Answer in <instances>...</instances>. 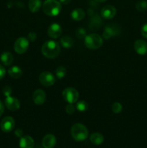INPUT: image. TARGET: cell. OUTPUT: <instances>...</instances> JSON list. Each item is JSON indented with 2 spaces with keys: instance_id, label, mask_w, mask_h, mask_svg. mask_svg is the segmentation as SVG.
<instances>
[{
  "instance_id": "cell-32",
  "label": "cell",
  "mask_w": 147,
  "mask_h": 148,
  "mask_svg": "<svg viewBox=\"0 0 147 148\" xmlns=\"http://www.w3.org/2000/svg\"><path fill=\"white\" fill-rule=\"evenodd\" d=\"M3 93H4V95L7 96H10V94L12 93V89L9 86H6L4 87V89H3Z\"/></svg>"
},
{
  "instance_id": "cell-25",
  "label": "cell",
  "mask_w": 147,
  "mask_h": 148,
  "mask_svg": "<svg viewBox=\"0 0 147 148\" xmlns=\"http://www.w3.org/2000/svg\"><path fill=\"white\" fill-rule=\"evenodd\" d=\"M101 25V18L98 15H95L90 20V27H99Z\"/></svg>"
},
{
  "instance_id": "cell-5",
  "label": "cell",
  "mask_w": 147,
  "mask_h": 148,
  "mask_svg": "<svg viewBox=\"0 0 147 148\" xmlns=\"http://www.w3.org/2000/svg\"><path fill=\"white\" fill-rule=\"evenodd\" d=\"M63 98L69 103H74L79 100V92L74 88H67L63 90L62 92Z\"/></svg>"
},
{
  "instance_id": "cell-10",
  "label": "cell",
  "mask_w": 147,
  "mask_h": 148,
  "mask_svg": "<svg viewBox=\"0 0 147 148\" xmlns=\"http://www.w3.org/2000/svg\"><path fill=\"white\" fill-rule=\"evenodd\" d=\"M6 107L11 111H15L20 108V103L17 98L12 96H7L4 101Z\"/></svg>"
},
{
  "instance_id": "cell-22",
  "label": "cell",
  "mask_w": 147,
  "mask_h": 148,
  "mask_svg": "<svg viewBox=\"0 0 147 148\" xmlns=\"http://www.w3.org/2000/svg\"><path fill=\"white\" fill-rule=\"evenodd\" d=\"M61 45L63 47L66 48H71L74 45V40L70 37V36H65L63 37H62L61 38Z\"/></svg>"
},
{
  "instance_id": "cell-17",
  "label": "cell",
  "mask_w": 147,
  "mask_h": 148,
  "mask_svg": "<svg viewBox=\"0 0 147 148\" xmlns=\"http://www.w3.org/2000/svg\"><path fill=\"white\" fill-rule=\"evenodd\" d=\"M71 17L74 21H80L85 17V12L81 8H76L71 13Z\"/></svg>"
},
{
  "instance_id": "cell-33",
  "label": "cell",
  "mask_w": 147,
  "mask_h": 148,
  "mask_svg": "<svg viewBox=\"0 0 147 148\" xmlns=\"http://www.w3.org/2000/svg\"><path fill=\"white\" fill-rule=\"evenodd\" d=\"M5 74H6L5 69L4 68V66H1V65L0 64V80L4 78V77L5 76Z\"/></svg>"
},
{
  "instance_id": "cell-4",
  "label": "cell",
  "mask_w": 147,
  "mask_h": 148,
  "mask_svg": "<svg viewBox=\"0 0 147 148\" xmlns=\"http://www.w3.org/2000/svg\"><path fill=\"white\" fill-rule=\"evenodd\" d=\"M103 40L100 36L97 33H91L84 38V44L86 47L91 50L98 49L102 46Z\"/></svg>"
},
{
  "instance_id": "cell-24",
  "label": "cell",
  "mask_w": 147,
  "mask_h": 148,
  "mask_svg": "<svg viewBox=\"0 0 147 148\" xmlns=\"http://www.w3.org/2000/svg\"><path fill=\"white\" fill-rule=\"evenodd\" d=\"M55 73H56V76L58 79H62L66 75V69L64 66H60L56 68V71H55Z\"/></svg>"
},
{
  "instance_id": "cell-31",
  "label": "cell",
  "mask_w": 147,
  "mask_h": 148,
  "mask_svg": "<svg viewBox=\"0 0 147 148\" xmlns=\"http://www.w3.org/2000/svg\"><path fill=\"white\" fill-rule=\"evenodd\" d=\"M141 35H142L143 37H144L145 38H147V23L146 24H144L142 26L141 30Z\"/></svg>"
},
{
  "instance_id": "cell-6",
  "label": "cell",
  "mask_w": 147,
  "mask_h": 148,
  "mask_svg": "<svg viewBox=\"0 0 147 148\" xmlns=\"http://www.w3.org/2000/svg\"><path fill=\"white\" fill-rule=\"evenodd\" d=\"M29 47L28 39L24 37H20L16 40L14 45V49L18 54H22L25 53Z\"/></svg>"
},
{
  "instance_id": "cell-18",
  "label": "cell",
  "mask_w": 147,
  "mask_h": 148,
  "mask_svg": "<svg viewBox=\"0 0 147 148\" xmlns=\"http://www.w3.org/2000/svg\"><path fill=\"white\" fill-rule=\"evenodd\" d=\"M0 59L3 64H4L5 66H10L13 62L14 58H13V55L10 52L5 51L1 55Z\"/></svg>"
},
{
  "instance_id": "cell-13",
  "label": "cell",
  "mask_w": 147,
  "mask_h": 148,
  "mask_svg": "<svg viewBox=\"0 0 147 148\" xmlns=\"http://www.w3.org/2000/svg\"><path fill=\"white\" fill-rule=\"evenodd\" d=\"M46 99V94L43 90H36L33 94V100L35 104L37 106L43 105Z\"/></svg>"
},
{
  "instance_id": "cell-34",
  "label": "cell",
  "mask_w": 147,
  "mask_h": 148,
  "mask_svg": "<svg viewBox=\"0 0 147 148\" xmlns=\"http://www.w3.org/2000/svg\"><path fill=\"white\" fill-rule=\"evenodd\" d=\"M14 134H15V135L17 136V137H20L21 138L22 137V131L21 130H20V129H17V130H16V131L14 132Z\"/></svg>"
},
{
  "instance_id": "cell-26",
  "label": "cell",
  "mask_w": 147,
  "mask_h": 148,
  "mask_svg": "<svg viewBox=\"0 0 147 148\" xmlns=\"http://www.w3.org/2000/svg\"><path fill=\"white\" fill-rule=\"evenodd\" d=\"M135 8L140 12L145 11L147 9V1L146 0H141L138 1L135 4Z\"/></svg>"
},
{
  "instance_id": "cell-2",
  "label": "cell",
  "mask_w": 147,
  "mask_h": 148,
  "mask_svg": "<svg viewBox=\"0 0 147 148\" xmlns=\"http://www.w3.org/2000/svg\"><path fill=\"white\" fill-rule=\"evenodd\" d=\"M61 9V4L57 0H46L43 4V12L50 17H55L59 14Z\"/></svg>"
},
{
  "instance_id": "cell-3",
  "label": "cell",
  "mask_w": 147,
  "mask_h": 148,
  "mask_svg": "<svg viewBox=\"0 0 147 148\" xmlns=\"http://www.w3.org/2000/svg\"><path fill=\"white\" fill-rule=\"evenodd\" d=\"M71 134L74 140L77 142H82L87 138L89 132L87 128L84 124L76 123L71 127Z\"/></svg>"
},
{
  "instance_id": "cell-16",
  "label": "cell",
  "mask_w": 147,
  "mask_h": 148,
  "mask_svg": "<svg viewBox=\"0 0 147 148\" xmlns=\"http://www.w3.org/2000/svg\"><path fill=\"white\" fill-rule=\"evenodd\" d=\"M34 140L30 136H23L20 138V148H34Z\"/></svg>"
},
{
  "instance_id": "cell-19",
  "label": "cell",
  "mask_w": 147,
  "mask_h": 148,
  "mask_svg": "<svg viewBox=\"0 0 147 148\" xmlns=\"http://www.w3.org/2000/svg\"><path fill=\"white\" fill-rule=\"evenodd\" d=\"M41 0H29L28 7L32 12H37L41 7Z\"/></svg>"
},
{
  "instance_id": "cell-29",
  "label": "cell",
  "mask_w": 147,
  "mask_h": 148,
  "mask_svg": "<svg viewBox=\"0 0 147 148\" xmlns=\"http://www.w3.org/2000/svg\"><path fill=\"white\" fill-rule=\"evenodd\" d=\"M74 111H75V108L72 103H69L66 106V112L68 114H69V115L73 114L74 113Z\"/></svg>"
},
{
  "instance_id": "cell-23",
  "label": "cell",
  "mask_w": 147,
  "mask_h": 148,
  "mask_svg": "<svg viewBox=\"0 0 147 148\" xmlns=\"http://www.w3.org/2000/svg\"><path fill=\"white\" fill-rule=\"evenodd\" d=\"M88 107H89V106H88L87 103L86 101H80L76 102V108L79 111H81V112H84V111H86L88 109Z\"/></svg>"
},
{
  "instance_id": "cell-14",
  "label": "cell",
  "mask_w": 147,
  "mask_h": 148,
  "mask_svg": "<svg viewBox=\"0 0 147 148\" xmlns=\"http://www.w3.org/2000/svg\"><path fill=\"white\" fill-rule=\"evenodd\" d=\"M134 50L139 55H146L147 53V43L141 39L135 40L134 43Z\"/></svg>"
},
{
  "instance_id": "cell-7",
  "label": "cell",
  "mask_w": 147,
  "mask_h": 148,
  "mask_svg": "<svg viewBox=\"0 0 147 148\" xmlns=\"http://www.w3.org/2000/svg\"><path fill=\"white\" fill-rule=\"evenodd\" d=\"M39 82L45 87H50L54 85L56 77L54 75L49 72H43L39 75Z\"/></svg>"
},
{
  "instance_id": "cell-36",
  "label": "cell",
  "mask_w": 147,
  "mask_h": 148,
  "mask_svg": "<svg viewBox=\"0 0 147 148\" xmlns=\"http://www.w3.org/2000/svg\"><path fill=\"white\" fill-rule=\"evenodd\" d=\"M61 4H63L66 5V4H69L71 2V0H60Z\"/></svg>"
},
{
  "instance_id": "cell-28",
  "label": "cell",
  "mask_w": 147,
  "mask_h": 148,
  "mask_svg": "<svg viewBox=\"0 0 147 148\" xmlns=\"http://www.w3.org/2000/svg\"><path fill=\"white\" fill-rule=\"evenodd\" d=\"M76 36L79 38H84L86 37V30L83 27H79L76 30Z\"/></svg>"
},
{
  "instance_id": "cell-1",
  "label": "cell",
  "mask_w": 147,
  "mask_h": 148,
  "mask_svg": "<svg viewBox=\"0 0 147 148\" xmlns=\"http://www.w3.org/2000/svg\"><path fill=\"white\" fill-rule=\"evenodd\" d=\"M41 51L45 57L50 59H56L61 52V46L59 43L55 40H47L43 44Z\"/></svg>"
},
{
  "instance_id": "cell-20",
  "label": "cell",
  "mask_w": 147,
  "mask_h": 148,
  "mask_svg": "<svg viewBox=\"0 0 147 148\" xmlns=\"http://www.w3.org/2000/svg\"><path fill=\"white\" fill-rule=\"evenodd\" d=\"M90 141L92 144L95 145H99L102 144L104 142V137L102 134L99 132L93 133L92 135L90 136Z\"/></svg>"
},
{
  "instance_id": "cell-15",
  "label": "cell",
  "mask_w": 147,
  "mask_h": 148,
  "mask_svg": "<svg viewBox=\"0 0 147 148\" xmlns=\"http://www.w3.org/2000/svg\"><path fill=\"white\" fill-rule=\"evenodd\" d=\"M56 144V138L53 134H46L42 140V145L44 148H53Z\"/></svg>"
},
{
  "instance_id": "cell-8",
  "label": "cell",
  "mask_w": 147,
  "mask_h": 148,
  "mask_svg": "<svg viewBox=\"0 0 147 148\" xmlns=\"http://www.w3.org/2000/svg\"><path fill=\"white\" fill-rule=\"evenodd\" d=\"M15 126L14 119L11 116H6L1 120L0 127L4 132L8 133L12 131Z\"/></svg>"
},
{
  "instance_id": "cell-9",
  "label": "cell",
  "mask_w": 147,
  "mask_h": 148,
  "mask_svg": "<svg viewBox=\"0 0 147 148\" xmlns=\"http://www.w3.org/2000/svg\"><path fill=\"white\" fill-rule=\"evenodd\" d=\"M120 33V28L116 25H110L106 26L104 30L102 38L105 40H109L112 36H117Z\"/></svg>"
},
{
  "instance_id": "cell-37",
  "label": "cell",
  "mask_w": 147,
  "mask_h": 148,
  "mask_svg": "<svg viewBox=\"0 0 147 148\" xmlns=\"http://www.w3.org/2000/svg\"><path fill=\"white\" fill-rule=\"evenodd\" d=\"M95 1H97V2L102 3V2H105V1H106L107 0H95Z\"/></svg>"
},
{
  "instance_id": "cell-21",
  "label": "cell",
  "mask_w": 147,
  "mask_h": 148,
  "mask_svg": "<svg viewBox=\"0 0 147 148\" xmlns=\"http://www.w3.org/2000/svg\"><path fill=\"white\" fill-rule=\"evenodd\" d=\"M8 74L11 77L17 79V78H20L22 76V69L19 66H12L11 68L8 69Z\"/></svg>"
},
{
  "instance_id": "cell-12",
  "label": "cell",
  "mask_w": 147,
  "mask_h": 148,
  "mask_svg": "<svg viewBox=\"0 0 147 148\" xmlns=\"http://www.w3.org/2000/svg\"><path fill=\"white\" fill-rule=\"evenodd\" d=\"M62 33V28L60 25L57 23H53L49 26L48 29V35L53 39H56L61 36Z\"/></svg>"
},
{
  "instance_id": "cell-35",
  "label": "cell",
  "mask_w": 147,
  "mask_h": 148,
  "mask_svg": "<svg viewBox=\"0 0 147 148\" xmlns=\"http://www.w3.org/2000/svg\"><path fill=\"white\" fill-rule=\"evenodd\" d=\"M4 111V106L3 104V103L0 101V117L1 116V115L3 114Z\"/></svg>"
},
{
  "instance_id": "cell-30",
  "label": "cell",
  "mask_w": 147,
  "mask_h": 148,
  "mask_svg": "<svg viewBox=\"0 0 147 148\" xmlns=\"http://www.w3.org/2000/svg\"><path fill=\"white\" fill-rule=\"evenodd\" d=\"M37 38V35H36L35 33H33V32H30V33H28L27 35V39L28 40H30V41H35Z\"/></svg>"
},
{
  "instance_id": "cell-27",
  "label": "cell",
  "mask_w": 147,
  "mask_h": 148,
  "mask_svg": "<svg viewBox=\"0 0 147 148\" xmlns=\"http://www.w3.org/2000/svg\"><path fill=\"white\" fill-rule=\"evenodd\" d=\"M122 106L120 103L115 102L112 105V111L115 114H120L122 111Z\"/></svg>"
},
{
  "instance_id": "cell-11",
  "label": "cell",
  "mask_w": 147,
  "mask_h": 148,
  "mask_svg": "<svg viewBox=\"0 0 147 148\" xmlns=\"http://www.w3.org/2000/svg\"><path fill=\"white\" fill-rule=\"evenodd\" d=\"M101 16L106 20H111L116 14V9L112 5H106L101 10Z\"/></svg>"
}]
</instances>
